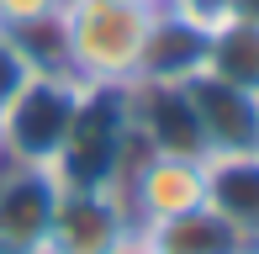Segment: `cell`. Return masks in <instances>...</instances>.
Here are the masks:
<instances>
[{"mask_svg": "<svg viewBox=\"0 0 259 254\" xmlns=\"http://www.w3.org/2000/svg\"><path fill=\"white\" fill-rule=\"evenodd\" d=\"M159 11L133 0H69L58 16V69L90 90H127L143 74Z\"/></svg>", "mask_w": 259, "mask_h": 254, "instance_id": "1", "label": "cell"}, {"mask_svg": "<svg viewBox=\"0 0 259 254\" xmlns=\"http://www.w3.org/2000/svg\"><path fill=\"white\" fill-rule=\"evenodd\" d=\"M90 85H79L64 69H37L32 85L0 111V143H6L11 164H42L53 170L58 148H64L69 127H74L79 106H85Z\"/></svg>", "mask_w": 259, "mask_h": 254, "instance_id": "2", "label": "cell"}, {"mask_svg": "<svg viewBox=\"0 0 259 254\" xmlns=\"http://www.w3.org/2000/svg\"><path fill=\"white\" fill-rule=\"evenodd\" d=\"M133 148L138 143L127 127V96L122 90H90L53 159V175L58 186H116Z\"/></svg>", "mask_w": 259, "mask_h": 254, "instance_id": "3", "label": "cell"}, {"mask_svg": "<svg viewBox=\"0 0 259 254\" xmlns=\"http://www.w3.org/2000/svg\"><path fill=\"white\" fill-rule=\"evenodd\" d=\"M138 217L116 186H58L53 228L42 254H133Z\"/></svg>", "mask_w": 259, "mask_h": 254, "instance_id": "4", "label": "cell"}, {"mask_svg": "<svg viewBox=\"0 0 259 254\" xmlns=\"http://www.w3.org/2000/svg\"><path fill=\"white\" fill-rule=\"evenodd\" d=\"M116 191H122L127 212L138 217V233H143V228L164 223V217H180L206 201V159L133 148V159L116 175Z\"/></svg>", "mask_w": 259, "mask_h": 254, "instance_id": "5", "label": "cell"}, {"mask_svg": "<svg viewBox=\"0 0 259 254\" xmlns=\"http://www.w3.org/2000/svg\"><path fill=\"white\" fill-rule=\"evenodd\" d=\"M127 96V127H133V143L148 154H191L206 159L201 127H196L191 96H185V79H138L122 90Z\"/></svg>", "mask_w": 259, "mask_h": 254, "instance_id": "6", "label": "cell"}, {"mask_svg": "<svg viewBox=\"0 0 259 254\" xmlns=\"http://www.w3.org/2000/svg\"><path fill=\"white\" fill-rule=\"evenodd\" d=\"M185 96H191L196 127H201L206 159L222 154H259V96L243 85H228V79L206 74H185Z\"/></svg>", "mask_w": 259, "mask_h": 254, "instance_id": "7", "label": "cell"}, {"mask_svg": "<svg viewBox=\"0 0 259 254\" xmlns=\"http://www.w3.org/2000/svg\"><path fill=\"white\" fill-rule=\"evenodd\" d=\"M58 175L42 164H0V254H42L53 228Z\"/></svg>", "mask_w": 259, "mask_h": 254, "instance_id": "8", "label": "cell"}, {"mask_svg": "<svg viewBox=\"0 0 259 254\" xmlns=\"http://www.w3.org/2000/svg\"><path fill=\"white\" fill-rule=\"evenodd\" d=\"M206 206L238 233L243 249L259 254V154L206 159Z\"/></svg>", "mask_w": 259, "mask_h": 254, "instance_id": "9", "label": "cell"}, {"mask_svg": "<svg viewBox=\"0 0 259 254\" xmlns=\"http://www.w3.org/2000/svg\"><path fill=\"white\" fill-rule=\"evenodd\" d=\"M206 53V21L185 16V11H159L154 32H148V53H143V74L138 79H185L201 69Z\"/></svg>", "mask_w": 259, "mask_h": 254, "instance_id": "10", "label": "cell"}, {"mask_svg": "<svg viewBox=\"0 0 259 254\" xmlns=\"http://www.w3.org/2000/svg\"><path fill=\"white\" fill-rule=\"evenodd\" d=\"M138 238H143L148 249H159V254H254V249L238 244V233H233L206 201L191 206V212H180V217H164V223L143 228Z\"/></svg>", "mask_w": 259, "mask_h": 254, "instance_id": "11", "label": "cell"}, {"mask_svg": "<svg viewBox=\"0 0 259 254\" xmlns=\"http://www.w3.org/2000/svg\"><path fill=\"white\" fill-rule=\"evenodd\" d=\"M201 69L259 96V21H233V16L211 21V27H206Z\"/></svg>", "mask_w": 259, "mask_h": 254, "instance_id": "12", "label": "cell"}, {"mask_svg": "<svg viewBox=\"0 0 259 254\" xmlns=\"http://www.w3.org/2000/svg\"><path fill=\"white\" fill-rule=\"evenodd\" d=\"M69 0H0V27L16 32L42 69H58V16Z\"/></svg>", "mask_w": 259, "mask_h": 254, "instance_id": "13", "label": "cell"}, {"mask_svg": "<svg viewBox=\"0 0 259 254\" xmlns=\"http://www.w3.org/2000/svg\"><path fill=\"white\" fill-rule=\"evenodd\" d=\"M37 69H42V64L32 59V48L16 37V32L0 27V111H6L11 101L32 85V74H37Z\"/></svg>", "mask_w": 259, "mask_h": 254, "instance_id": "14", "label": "cell"}, {"mask_svg": "<svg viewBox=\"0 0 259 254\" xmlns=\"http://www.w3.org/2000/svg\"><path fill=\"white\" fill-rule=\"evenodd\" d=\"M175 11H185V16H196V21H217L222 16V0H175Z\"/></svg>", "mask_w": 259, "mask_h": 254, "instance_id": "15", "label": "cell"}, {"mask_svg": "<svg viewBox=\"0 0 259 254\" xmlns=\"http://www.w3.org/2000/svg\"><path fill=\"white\" fill-rule=\"evenodd\" d=\"M222 16H233V21H259V0H222ZM217 16V21H222Z\"/></svg>", "mask_w": 259, "mask_h": 254, "instance_id": "16", "label": "cell"}, {"mask_svg": "<svg viewBox=\"0 0 259 254\" xmlns=\"http://www.w3.org/2000/svg\"><path fill=\"white\" fill-rule=\"evenodd\" d=\"M133 6H143V11H169L175 0H133Z\"/></svg>", "mask_w": 259, "mask_h": 254, "instance_id": "17", "label": "cell"}, {"mask_svg": "<svg viewBox=\"0 0 259 254\" xmlns=\"http://www.w3.org/2000/svg\"><path fill=\"white\" fill-rule=\"evenodd\" d=\"M133 254H159V249H148V244H143V238H138V249H133Z\"/></svg>", "mask_w": 259, "mask_h": 254, "instance_id": "18", "label": "cell"}, {"mask_svg": "<svg viewBox=\"0 0 259 254\" xmlns=\"http://www.w3.org/2000/svg\"><path fill=\"white\" fill-rule=\"evenodd\" d=\"M0 164H6V143H0Z\"/></svg>", "mask_w": 259, "mask_h": 254, "instance_id": "19", "label": "cell"}]
</instances>
